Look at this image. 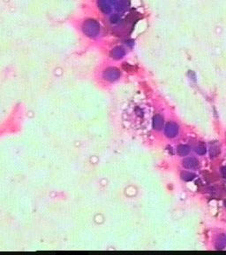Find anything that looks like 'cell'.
I'll return each mask as SVG.
<instances>
[{
	"mask_svg": "<svg viewBox=\"0 0 226 255\" xmlns=\"http://www.w3.org/2000/svg\"><path fill=\"white\" fill-rule=\"evenodd\" d=\"M182 165L186 168L192 169V168H196L199 166V161L195 158H186L182 161Z\"/></svg>",
	"mask_w": 226,
	"mask_h": 255,
	"instance_id": "cell-3",
	"label": "cell"
},
{
	"mask_svg": "<svg viewBox=\"0 0 226 255\" xmlns=\"http://www.w3.org/2000/svg\"><path fill=\"white\" fill-rule=\"evenodd\" d=\"M226 246V237L224 234H219L215 239V248L217 250H223Z\"/></svg>",
	"mask_w": 226,
	"mask_h": 255,
	"instance_id": "cell-5",
	"label": "cell"
},
{
	"mask_svg": "<svg viewBox=\"0 0 226 255\" xmlns=\"http://www.w3.org/2000/svg\"><path fill=\"white\" fill-rule=\"evenodd\" d=\"M124 55V51L122 49H115L112 51V56L114 58H121Z\"/></svg>",
	"mask_w": 226,
	"mask_h": 255,
	"instance_id": "cell-11",
	"label": "cell"
},
{
	"mask_svg": "<svg viewBox=\"0 0 226 255\" xmlns=\"http://www.w3.org/2000/svg\"><path fill=\"white\" fill-rule=\"evenodd\" d=\"M224 205H225V207H226V201H225V202H224Z\"/></svg>",
	"mask_w": 226,
	"mask_h": 255,
	"instance_id": "cell-13",
	"label": "cell"
},
{
	"mask_svg": "<svg viewBox=\"0 0 226 255\" xmlns=\"http://www.w3.org/2000/svg\"><path fill=\"white\" fill-rule=\"evenodd\" d=\"M206 151H207V149H206L205 144L202 143V142H201L200 144L198 145V147L196 148V152H197L199 155H204V154L206 153Z\"/></svg>",
	"mask_w": 226,
	"mask_h": 255,
	"instance_id": "cell-10",
	"label": "cell"
},
{
	"mask_svg": "<svg viewBox=\"0 0 226 255\" xmlns=\"http://www.w3.org/2000/svg\"><path fill=\"white\" fill-rule=\"evenodd\" d=\"M163 125V118L160 114H157L153 118V128L157 130L162 129Z\"/></svg>",
	"mask_w": 226,
	"mask_h": 255,
	"instance_id": "cell-6",
	"label": "cell"
},
{
	"mask_svg": "<svg viewBox=\"0 0 226 255\" xmlns=\"http://www.w3.org/2000/svg\"><path fill=\"white\" fill-rule=\"evenodd\" d=\"M221 172H222V174H223V176L226 179V168L225 167H222V170H221Z\"/></svg>",
	"mask_w": 226,
	"mask_h": 255,
	"instance_id": "cell-12",
	"label": "cell"
},
{
	"mask_svg": "<svg viewBox=\"0 0 226 255\" xmlns=\"http://www.w3.org/2000/svg\"><path fill=\"white\" fill-rule=\"evenodd\" d=\"M220 153V146L216 142L210 144V155L211 157H216Z\"/></svg>",
	"mask_w": 226,
	"mask_h": 255,
	"instance_id": "cell-7",
	"label": "cell"
},
{
	"mask_svg": "<svg viewBox=\"0 0 226 255\" xmlns=\"http://www.w3.org/2000/svg\"><path fill=\"white\" fill-rule=\"evenodd\" d=\"M119 75H120L119 72L115 68H109V69L105 71V74H104L105 78L107 80H110V81H113V80L118 79L119 77Z\"/></svg>",
	"mask_w": 226,
	"mask_h": 255,
	"instance_id": "cell-4",
	"label": "cell"
},
{
	"mask_svg": "<svg viewBox=\"0 0 226 255\" xmlns=\"http://www.w3.org/2000/svg\"><path fill=\"white\" fill-rule=\"evenodd\" d=\"M178 153H179V155H180V156H186L188 153H189V151H190V149H189V147L187 146V145H185V144H180V145H179V147H178Z\"/></svg>",
	"mask_w": 226,
	"mask_h": 255,
	"instance_id": "cell-8",
	"label": "cell"
},
{
	"mask_svg": "<svg viewBox=\"0 0 226 255\" xmlns=\"http://www.w3.org/2000/svg\"><path fill=\"white\" fill-rule=\"evenodd\" d=\"M195 174H192L191 172H182L180 174V177L182 180L186 181V182H189V181H192L195 178Z\"/></svg>",
	"mask_w": 226,
	"mask_h": 255,
	"instance_id": "cell-9",
	"label": "cell"
},
{
	"mask_svg": "<svg viewBox=\"0 0 226 255\" xmlns=\"http://www.w3.org/2000/svg\"><path fill=\"white\" fill-rule=\"evenodd\" d=\"M83 29H84V32L89 35H95L98 31V29L96 28V23L94 22V21H89V22H86V24H84Z\"/></svg>",
	"mask_w": 226,
	"mask_h": 255,
	"instance_id": "cell-2",
	"label": "cell"
},
{
	"mask_svg": "<svg viewBox=\"0 0 226 255\" xmlns=\"http://www.w3.org/2000/svg\"><path fill=\"white\" fill-rule=\"evenodd\" d=\"M164 133L168 137H174L179 133V126L174 122H168L165 126Z\"/></svg>",
	"mask_w": 226,
	"mask_h": 255,
	"instance_id": "cell-1",
	"label": "cell"
}]
</instances>
